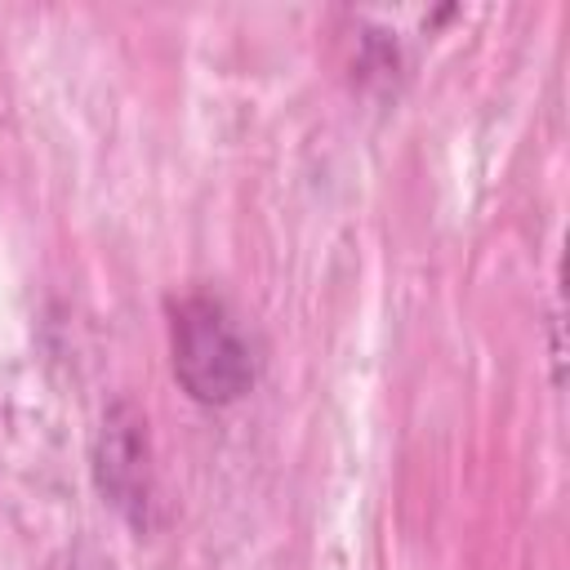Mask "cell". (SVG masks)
<instances>
[{
	"instance_id": "obj_1",
	"label": "cell",
	"mask_w": 570,
	"mask_h": 570,
	"mask_svg": "<svg viewBox=\"0 0 570 570\" xmlns=\"http://www.w3.org/2000/svg\"><path fill=\"white\" fill-rule=\"evenodd\" d=\"M174 374L200 405H227L254 383V356L236 321L214 298L174 307Z\"/></svg>"
},
{
	"instance_id": "obj_2",
	"label": "cell",
	"mask_w": 570,
	"mask_h": 570,
	"mask_svg": "<svg viewBox=\"0 0 570 570\" xmlns=\"http://www.w3.org/2000/svg\"><path fill=\"white\" fill-rule=\"evenodd\" d=\"M98 485L134 521H142L151 481H147V432L129 405H116L102 419L98 436Z\"/></svg>"
}]
</instances>
